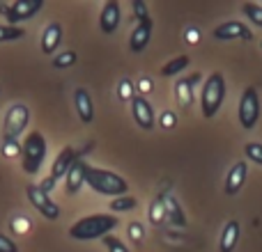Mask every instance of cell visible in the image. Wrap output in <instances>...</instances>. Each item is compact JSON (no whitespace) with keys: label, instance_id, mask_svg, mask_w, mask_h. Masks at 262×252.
Returning <instances> with one entry per match:
<instances>
[{"label":"cell","instance_id":"7402d4cb","mask_svg":"<svg viewBox=\"0 0 262 252\" xmlns=\"http://www.w3.org/2000/svg\"><path fill=\"white\" fill-rule=\"evenodd\" d=\"M26 37V30L21 26H0V44H7V41H18Z\"/></svg>","mask_w":262,"mask_h":252},{"label":"cell","instance_id":"4fadbf2b","mask_svg":"<svg viewBox=\"0 0 262 252\" xmlns=\"http://www.w3.org/2000/svg\"><path fill=\"white\" fill-rule=\"evenodd\" d=\"M203 81L200 73H189L186 78H180L175 85V94H177V104L182 106V110H189L193 106V87Z\"/></svg>","mask_w":262,"mask_h":252},{"label":"cell","instance_id":"e575fe53","mask_svg":"<svg viewBox=\"0 0 262 252\" xmlns=\"http://www.w3.org/2000/svg\"><path fill=\"white\" fill-rule=\"evenodd\" d=\"M53 186H55V179H51V177H46V179H44V181H41V184H39V188L44 190V193H49V190L53 188Z\"/></svg>","mask_w":262,"mask_h":252},{"label":"cell","instance_id":"8d00e7d4","mask_svg":"<svg viewBox=\"0 0 262 252\" xmlns=\"http://www.w3.org/2000/svg\"><path fill=\"white\" fill-rule=\"evenodd\" d=\"M186 39H189L191 44H195V41H198V32H195V30H189V37H186Z\"/></svg>","mask_w":262,"mask_h":252},{"label":"cell","instance_id":"e0dca14e","mask_svg":"<svg viewBox=\"0 0 262 252\" xmlns=\"http://www.w3.org/2000/svg\"><path fill=\"white\" fill-rule=\"evenodd\" d=\"M74 106H76V113H78V117H81V122L92 124V119H95V104H92L90 92L78 87V90L74 92Z\"/></svg>","mask_w":262,"mask_h":252},{"label":"cell","instance_id":"277c9868","mask_svg":"<svg viewBox=\"0 0 262 252\" xmlns=\"http://www.w3.org/2000/svg\"><path fill=\"white\" fill-rule=\"evenodd\" d=\"M46 152H49V147H46V138L39 133V131H32V133H28V138L23 140L21 144V167L26 174H37L39 172V167L44 165L46 161Z\"/></svg>","mask_w":262,"mask_h":252},{"label":"cell","instance_id":"4dcf8cb0","mask_svg":"<svg viewBox=\"0 0 262 252\" xmlns=\"http://www.w3.org/2000/svg\"><path fill=\"white\" fill-rule=\"evenodd\" d=\"M134 83L129 81V78H122V81H120V99L122 101H131L134 99Z\"/></svg>","mask_w":262,"mask_h":252},{"label":"cell","instance_id":"1f68e13d","mask_svg":"<svg viewBox=\"0 0 262 252\" xmlns=\"http://www.w3.org/2000/svg\"><path fill=\"white\" fill-rule=\"evenodd\" d=\"M159 124H161V129H175L177 126V115L172 113V110H166V113L159 117Z\"/></svg>","mask_w":262,"mask_h":252},{"label":"cell","instance_id":"ac0fdd59","mask_svg":"<svg viewBox=\"0 0 262 252\" xmlns=\"http://www.w3.org/2000/svg\"><path fill=\"white\" fill-rule=\"evenodd\" d=\"M152 28H154V23H138V26L131 30V37H129L131 53H143V51L147 48L149 39H152Z\"/></svg>","mask_w":262,"mask_h":252},{"label":"cell","instance_id":"30bf717a","mask_svg":"<svg viewBox=\"0 0 262 252\" xmlns=\"http://www.w3.org/2000/svg\"><path fill=\"white\" fill-rule=\"evenodd\" d=\"M131 115H134V119H136V124L140 126L143 131H152L154 129V108H152V104H149L145 96H140V94H136L134 99H131Z\"/></svg>","mask_w":262,"mask_h":252},{"label":"cell","instance_id":"4316f807","mask_svg":"<svg viewBox=\"0 0 262 252\" xmlns=\"http://www.w3.org/2000/svg\"><path fill=\"white\" fill-rule=\"evenodd\" d=\"M131 9H134V16L138 18V23H154L152 16H149V12H147V5H145L143 0H134Z\"/></svg>","mask_w":262,"mask_h":252},{"label":"cell","instance_id":"cb8c5ba5","mask_svg":"<svg viewBox=\"0 0 262 252\" xmlns=\"http://www.w3.org/2000/svg\"><path fill=\"white\" fill-rule=\"evenodd\" d=\"M147 216H149V222H152V225H161V222L166 220V207H163V199H157V202L149 207Z\"/></svg>","mask_w":262,"mask_h":252},{"label":"cell","instance_id":"5bb4252c","mask_svg":"<svg viewBox=\"0 0 262 252\" xmlns=\"http://www.w3.org/2000/svg\"><path fill=\"white\" fill-rule=\"evenodd\" d=\"M246 174H249V165H246L244 161L235 163V165L230 167V172H228V177H226V184H223L226 195H237L239 193L242 186L246 184Z\"/></svg>","mask_w":262,"mask_h":252},{"label":"cell","instance_id":"836d02e7","mask_svg":"<svg viewBox=\"0 0 262 252\" xmlns=\"http://www.w3.org/2000/svg\"><path fill=\"white\" fill-rule=\"evenodd\" d=\"M127 232H129V236H131L134 241H140V239H143V225H140V222H131Z\"/></svg>","mask_w":262,"mask_h":252},{"label":"cell","instance_id":"2e32d148","mask_svg":"<svg viewBox=\"0 0 262 252\" xmlns=\"http://www.w3.org/2000/svg\"><path fill=\"white\" fill-rule=\"evenodd\" d=\"M60 41H62V26H60L58 21L49 23V26L44 28V32H41V53L44 55H53L55 51H58Z\"/></svg>","mask_w":262,"mask_h":252},{"label":"cell","instance_id":"52a82bcc","mask_svg":"<svg viewBox=\"0 0 262 252\" xmlns=\"http://www.w3.org/2000/svg\"><path fill=\"white\" fill-rule=\"evenodd\" d=\"M260 119V94L255 87H246L239 99V122L244 131H253Z\"/></svg>","mask_w":262,"mask_h":252},{"label":"cell","instance_id":"603a6c76","mask_svg":"<svg viewBox=\"0 0 262 252\" xmlns=\"http://www.w3.org/2000/svg\"><path fill=\"white\" fill-rule=\"evenodd\" d=\"M138 207V199L131 197V195H122V197H115L111 202V211L113 213H120V211H131V209Z\"/></svg>","mask_w":262,"mask_h":252},{"label":"cell","instance_id":"d6a6232c","mask_svg":"<svg viewBox=\"0 0 262 252\" xmlns=\"http://www.w3.org/2000/svg\"><path fill=\"white\" fill-rule=\"evenodd\" d=\"M0 252H18V245L14 243L9 236L0 234Z\"/></svg>","mask_w":262,"mask_h":252},{"label":"cell","instance_id":"44dd1931","mask_svg":"<svg viewBox=\"0 0 262 252\" xmlns=\"http://www.w3.org/2000/svg\"><path fill=\"white\" fill-rule=\"evenodd\" d=\"M191 64V58L189 55H180V58H172V60H168L166 64L161 67V76H175V73H182L186 67Z\"/></svg>","mask_w":262,"mask_h":252},{"label":"cell","instance_id":"8fae6325","mask_svg":"<svg viewBox=\"0 0 262 252\" xmlns=\"http://www.w3.org/2000/svg\"><path fill=\"white\" fill-rule=\"evenodd\" d=\"M120 21H122V9H120L118 0H108V3H104L101 14H99L101 32H104V35H113V32L120 28Z\"/></svg>","mask_w":262,"mask_h":252},{"label":"cell","instance_id":"f1b7e54d","mask_svg":"<svg viewBox=\"0 0 262 252\" xmlns=\"http://www.w3.org/2000/svg\"><path fill=\"white\" fill-rule=\"evenodd\" d=\"M101 241H104V245H106V250H108V252H129L127 245H124L120 239H115L113 234L104 236V239H101Z\"/></svg>","mask_w":262,"mask_h":252},{"label":"cell","instance_id":"9c48e42d","mask_svg":"<svg viewBox=\"0 0 262 252\" xmlns=\"http://www.w3.org/2000/svg\"><path fill=\"white\" fill-rule=\"evenodd\" d=\"M90 147L92 144H88V147H83V149H76V147H64L62 152L55 156V161H53V165H51V179H62L64 174L69 172V167L74 165L76 161H83V154H88L90 152Z\"/></svg>","mask_w":262,"mask_h":252},{"label":"cell","instance_id":"ffe728a7","mask_svg":"<svg viewBox=\"0 0 262 252\" xmlns=\"http://www.w3.org/2000/svg\"><path fill=\"white\" fill-rule=\"evenodd\" d=\"M163 207H166V220H170L175 227H186V216L175 197L168 195V197L163 199Z\"/></svg>","mask_w":262,"mask_h":252},{"label":"cell","instance_id":"ba28073f","mask_svg":"<svg viewBox=\"0 0 262 252\" xmlns=\"http://www.w3.org/2000/svg\"><path fill=\"white\" fill-rule=\"evenodd\" d=\"M26 195H28V202H30L32 207L39 211V216H44L46 220H58V218H60L58 202H53V199L49 197V193H44L39 186L30 184L26 188Z\"/></svg>","mask_w":262,"mask_h":252},{"label":"cell","instance_id":"3957f363","mask_svg":"<svg viewBox=\"0 0 262 252\" xmlns=\"http://www.w3.org/2000/svg\"><path fill=\"white\" fill-rule=\"evenodd\" d=\"M226 78L223 73L214 71L205 78L203 83V92H200V108H203V117L205 119H212L214 115L221 110L223 101H226Z\"/></svg>","mask_w":262,"mask_h":252},{"label":"cell","instance_id":"6da1fadb","mask_svg":"<svg viewBox=\"0 0 262 252\" xmlns=\"http://www.w3.org/2000/svg\"><path fill=\"white\" fill-rule=\"evenodd\" d=\"M118 225H120V220L113 213H95V216H85L74 222V225L69 227V236L76 241L104 239V236H108Z\"/></svg>","mask_w":262,"mask_h":252},{"label":"cell","instance_id":"83f0119b","mask_svg":"<svg viewBox=\"0 0 262 252\" xmlns=\"http://www.w3.org/2000/svg\"><path fill=\"white\" fill-rule=\"evenodd\" d=\"M76 60H78V55L74 53V51H64V53H60L58 58L53 60V67L55 69H67V67H72Z\"/></svg>","mask_w":262,"mask_h":252},{"label":"cell","instance_id":"9a60e30c","mask_svg":"<svg viewBox=\"0 0 262 252\" xmlns=\"http://www.w3.org/2000/svg\"><path fill=\"white\" fill-rule=\"evenodd\" d=\"M88 163L85 161H76L72 167H69V172L64 174V184H67V193L69 195H76L78 190L85 186V174H88Z\"/></svg>","mask_w":262,"mask_h":252},{"label":"cell","instance_id":"8992f818","mask_svg":"<svg viewBox=\"0 0 262 252\" xmlns=\"http://www.w3.org/2000/svg\"><path fill=\"white\" fill-rule=\"evenodd\" d=\"M41 7H44V0H16L12 5L0 3V14L9 21V26H18L21 21L32 18Z\"/></svg>","mask_w":262,"mask_h":252},{"label":"cell","instance_id":"d6986e66","mask_svg":"<svg viewBox=\"0 0 262 252\" xmlns=\"http://www.w3.org/2000/svg\"><path fill=\"white\" fill-rule=\"evenodd\" d=\"M239 236H242L239 220H228L226 227H223V232H221V243H219V250H221V252H232L237 248Z\"/></svg>","mask_w":262,"mask_h":252},{"label":"cell","instance_id":"7c38bea8","mask_svg":"<svg viewBox=\"0 0 262 252\" xmlns=\"http://www.w3.org/2000/svg\"><path fill=\"white\" fill-rule=\"evenodd\" d=\"M214 37H216L219 41H230V39L251 41L253 39V32H251L242 21H226V23H221V26H216Z\"/></svg>","mask_w":262,"mask_h":252},{"label":"cell","instance_id":"d4e9b609","mask_svg":"<svg viewBox=\"0 0 262 252\" xmlns=\"http://www.w3.org/2000/svg\"><path fill=\"white\" fill-rule=\"evenodd\" d=\"M242 12H244V16L251 18L255 26L262 28V7H260V5H255V3H244V5H242Z\"/></svg>","mask_w":262,"mask_h":252},{"label":"cell","instance_id":"484cf974","mask_svg":"<svg viewBox=\"0 0 262 252\" xmlns=\"http://www.w3.org/2000/svg\"><path fill=\"white\" fill-rule=\"evenodd\" d=\"M244 154H246V158H249L251 163H255V165H262V144L260 142H246Z\"/></svg>","mask_w":262,"mask_h":252},{"label":"cell","instance_id":"d590c367","mask_svg":"<svg viewBox=\"0 0 262 252\" xmlns=\"http://www.w3.org/2000/svg\"><path fill=\"white\" fill-rule=\"evenodd\" d=\"M140 90H143V92L152 90V81H147V78H140Z\"/></svg>","mask_w":262,"mask_h":252},{"label":"cell","instance_id":"f546056e","mask_svg":"<svg viewBox=\"0 0 262 252\" xmlns=\"http://www.w3.org/2000/svg\"><path fill=\"white\" fill-rule=\"evenodd\" d=\"M21 154V147H18V140H3V156L12 158Z\"/></svg>","mask_w":262,"mask_h":252},{"label":"cell","instance_id":"5b68a950","mask_svg":"<svg viewBox=\"0 0 262 252\" xmlns=\"http://www.w3.org/2000/svg\"><path fill=\"white\" fill-rule=\"evenodd\" d=\"M30 122V108L26 104H14L5 113L3 122V140H18Z\"/></svg>","mask_w":262,"mask_h":252},{"label":"cell","instance_id":"7a4b0ae2","mask_svg":"<svg viewBox=\"0 0 262 252\" xmlns=\"http://www.w3.org/2000/svg\"><path fill=\"white\" fill-rule=\"evenodd\" d=\"M85 184L90 186L95 193L99 195H108V197H122V195L129 193V184L122 179L120 174L108 170H99V167H88L85 174Z\"/></svg>","mask_w":262,"mask_h":252}]
</instances>
